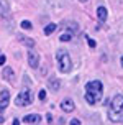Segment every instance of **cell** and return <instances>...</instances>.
I'll list each match as a JSON object with an SVG mask.
<instances>
[{"label":"cell","instance_id":"1","mask_svg":"<svg viewBox=\"0 0 123 125\" xmlns=\"http://www.w3.org/2000/svg\"><path fill=\"white\" fill-rule=\"evenodd\" d=\"M104 95V86L100 81H90L85 86V99L89 104H97L98 100H102Z\"/></svg>","mask_w":123,"mask_h":125},{"label":"cell","instance_id":"2","mask_svg":"<svg viewBox=\"0 0 123 125\" xmlns=\"http://www.w3.org/2000/svg\"><path fill=\"white\" fill-rule=\"evenodd\" d=\"M108 119L112 122H123V95L117 94L110 102L108 109Z\"/></svg>","mask_w":123,"mask_h":125},{"label":"cell","instance_id":"3","mask_svg":"<svg viewBox=\"0 0 123 125\" xmlns=\"http://www.w3.org/2000/svg\"><path fill=\"white\" fill-rule=\"evenodd\" d=\"M56 58H57V64H59V71L61 73H71L72 69V61H71V56H69L67 51L64 50H59L56 53Z\"/></svg>","mask_w":123,"mask_h":125},{"label":"cell","instance_id":"4","mask_svg":"<svg viewBox=\"0 0 123 125\" xmlns=\"http://www.w3.org/2000/svg\"><path fill=\"white\" fill-rule=\"evenodd\" d=\"M15 104H17V105H20V107L30 105V104H31V91H30V89H23V91L17 95Z\"/></svg>","mask_w":123,"mask_h":125},{"label":"cell","instance_id":"5","mask_svg":"<svg viewBox=\"0 0 123 125\" xmlns=\"http://www.w3.org/2000/svg\"><path fill=\"white\" fill-rule=\"evenodd\" d=\"M28 64L33 69H36L38 64H39V56H38V53L35 50H28Z\"/></svg>","mask_w":123,"mask_h":125},{"label":"cell","instance_id":"6","mask_svg":"<svg viewBox=\"0 0 123 125\" xmlns=\"http://www.w3.org/2000/svg\"><path fill=\"white\" fill-rule=\"evenodd\" d=\"M8 104H10V92H8V89H3L0 92V110L7 109Z\"/></svg>","mask_w":123,"mask_h":125},{"label":"cell","instance_id":"7","mask_svg":"<svg viewBox=\"0 0 123 125\" xmlns=\"http://www.w3.org/2000/svg\"><path fill=\"white\" fill-rule=\"evenodd\" d=\"M61 109L64 110V112H72L74 109H76V105H74V102L71 99H64L61 102Z\"/></svg>","mask_w":123,"mask_h":125},{"label":"cell","instance_id":"8","mask_svg":"<svg viewBox=\"0 0 123 125\" xmlns=\"http://www.w3.org/2000/svg\"><path fill=\"white\" fill-rule=\"evenodd\" d=\"M39 120H41L39 114H30V115H25L23 117L25 124H36V122H39Z\"/></svg>","mask_w":123,"mask_h":125},{"label":"cell","instance_id":"9","mask_svg":"<svg viewBox=\"0 0 123 125\" xmlns=\"http://www.w3.org/2000/svg\"><path fill=\"white\" fill-rule=\"evenodd\" d=\"M0 15H3V17L10 15V5L7 0H0Z\"/></svg>","mask_w":123,"mask_h":125},{"label":"cell","instance_id":"10","mask_svg":"<svg viewBox=\"0 0 123 125\" xmlns=\"http://www.w3.org/2000/svg\"><path fill=\"white\" fill-rule=\"evenodd\" d=\"M97 15H98V20H100V21H105V20H107V8H105V7H98Z\"/></svg>","mask_w":123,"mask_h":125},{"label":"cell","instance_id":"11","mask_svg":"<svg viewBox=\"0 0 123 125\" xmlns=\"http://www.w3.org/2000/svg\"><path fill=\"white\" fill-rule=\"evenodd\" d=\"M18 40H20L23 44H26L30 50H33V46H35V41H33V40H30V38H25V36H21V35L18 36Z\"/></svg>","mask_w":123,"mask_h":125},{"label":"cell","instance_id":"12","mask_svg":"<svg viewBox=\"0 0 123 125\" xmlns=\"http://www.w3.org/2000/svg\"><path fill=\"white\" fill-rule=\"evenodd\" d=\"M72 36H74V33L72 31H69V30H66V31H62V35H61V41H71L72 40Z\"/></svg>","mask_w":123,"mask_h":125},{"label":"cell","instance_id":"13","mask_svg":"<svg viewBox=\"0 0 123 125\" xmlns=\"http://www.w3.org/2000/svg\"><path fill=\"white\" fill-rule=\"evenodd\" d=\"M62 28H69V31H72V33H76V31L79 30V26L76 25L74 21H69V23H66V21H64V23H62Z\"/></svg>","mask_w":123,"mask_h":125},{"label":"cell","instance_id":"14","mask_svg":"<svg viewBox=\"0 0 123 125\" xmlns=\"http://www.w3.org/2000/svg\"><path fill=\"white\" fill-rule=\"evenodd\" d=\"M3 77H5L7 81H13V77H15V76H13V69L12 68H5L3 69Z\"/></svg>","mask_w":123,"mask_h":125},{"label":"cell","instance_id":"15","mask_svg":"<svg viewBox=\"0 0 123 125\" xmlns=\"http://www.w3.org/2000/svg\"><path fill=\"white\" fill-rule=\"evenodd\" d=\"M59 86H61V82L57 81V79H49V87H51V89L57 91V89H59Z\"/></svg>","mask_w":123,"mask_h":125},{"label":"cell","instance_id":"16","mask_svg":"<svg viewBox=\"0 0 123 125\" xmlns=\"http://www.w3.org/2000/svg\"><path fill=\"white\" fill-rule=\"evenodd\" d=\"M56 28H57V26H56L54 23H49V25L46 26V28H44V35H51V33H53V31H54Z\"/></svg>","mask_w":123,"mask_h":125},{"label":"cell","instance_id":"17","mask_svg":"<svg viewBox=\"0 0 123 125\" xmlns=\"http://www.w3.org/2000/svg\"><path fill=\"white\" fill-rule=\"evenodd\" d=\"M21 28H25V30H30V28H31V23L28 21V20H25V21H21Z\"/></svg>","mask_w":123,"mask_h":125},{"label":"cell","instance_id":"18","mask_svg":"<svg viewBox=\"0 0 123 125\" xmlns=\"http://www.w3.org/2000/svg\"><path fill=\"white\" fill-rule=\"evenodd\" d=\"M38 99H41V100L46 99V91H44V89H41V91L38 92Z\"/></svg>","mask_w":123,"mask_h":125},{"label":"cell","instance_id":"19","mask_svg":"<svg viewBox=\"0 0 123 125\" xmlns=\"http://www.w3.org/2000/svg\"><path fill=\"white\" fill-rule=\"evenodd\" d=\"M87 41H89V46H90V48H95V46H97V43H95V41H94L92 38H89V40H87Z\"/></svg>","mask_w":123,"mask_h":125},{"label":"cell","instance_id":"20","mask_svg":"<svg viewBox=\"0 0 123 125\" xmlns=\"http://www.w3.org/2000/svg\"><path fill=\"white\" fill-rule=\"evenodd\" d=\"M5 61H7V58L3 56V54H0V66H2V64H5Z\"/></svg>","mask_w":123,"mask_h":125},{"label":"cell","instance_id":"21","mask_svg":"<svg viewBox=\"0 0 123 125\" xmlns=\"http://www.w3.org/2000/svg\"><path fill=\"white\" fill-rule=\"evenodd\" d=\"M71 125H80V122L77 119H74V120H71Z\"/></svg>","mask_w":123,"mask_h":125},{"label":"cell","instance_id":"22","mask_svg":"<svg viewBox=\"0 0 123 125\" xmlns=\"http://www.w3.org/2000/svg\"><path fill=\"white\" fill-rule=\"evenodd\" d=\"M46 119H48V122L51 124V122H53V115H51V114H48V117H46Z\"/></svg>","mask_w":123,"mask_h":125},{"label":"cell","instance_id":"23","mask_svg":"<svg viewBox=\"0 0 123 125\" xmlns=\"http://www.w3.org/2000/svg\"><path fill=\"white\" fill-rule=\"evenodd\" d=\"M12 125H20V120L18 119H13V124Z\"/></svg>","mask_w":123,"mask_h":125},{"label":"cell","instance_id":"24","mask_svg":"<svg viewBox=\"0 0 123 125\" xmlns=\"http://www.w3.org/2000/svg\"><path fill=\"white\" fill-rule=\"evenodd\" d=\"M2 122H3V117H0V124H2Z\"/></svg>","mask_w":123,"mask_h":125},{"label":"cell","instance_id":"25","mask_svg":"<svg viewBox=\"0 0 123 125\" xmlns=\"http://www.w3.org/2000/svg\"><path fill=\"white\" fill-rule=\"evenodd\" d=\"M122 66H123V56H122Z\"/></svg>","mask_w":123,"mask_h":125},{"label":"cell","instance_id":"26","mask_svg":"<svg viewBox=\"0 0 123 125\" xmlns=\"http://www.w3.org/2000/svg\"><path fill=\"white\" fill-rule=\"evenodd\" d=\"M80 2H87V0H80Z\"/></svg>","mask_w":123,"mask_h":125}]
</instances>
